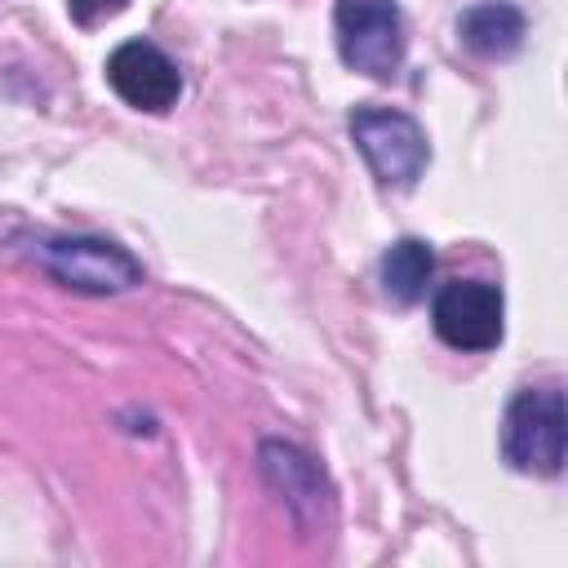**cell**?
I'll return each instance as SVG.
<instances>
[{
    "label": "cell",
    "instance_id": "obj_1",
    "mask_svg": "<svg viewBox=\"0 0 568 568\" xmlns=\"http://www.w3.org/2000/svg\"><path fill=\"white\" fill-rule=\"evenodd\" d=\"M501 453L524 475H559L564 470V390L559 386H524L501 422Z\"/></svg>",
    "mask_w": 568,
    "mask_h": 568
},
{
    "label": "cell",
    "instance_id": "obj_2",
    "mask_svg": "<svg viewBox=\"0 0 568 568\" xmlns=\"http://www.w3.org/2000/svg\"><path fill=\"white\" fill-rule=\"evenodd\" d=\"M31 257L75 293H129L142 284V266L111 240L98 235H53L31 248Z\"/></svg>",
    "mask_w": 568,
    "mask_h": 568
},
{
    "label": "cell",
    "instance_id": "obj_3",
    "mask_svg": "<svg viewBox=\"0 0 568 568\" xmlns=\"http://www.w3.org/2000/svg\"><path fill=\"white\" fill-rule=\"evenodd\" d=\"M351 138L359 146V155L368 160V169L377 173L382 186H413L426 164H430V146L426 133L413 115L390 111V106H359L351 115Z\"/></svg>",
    "mask_w": 568,
    "mask_h": 568
},
{
    "label": "cell",
    "instance_id": "obj_4",
    "mask_svg": "<svg viewBox=\"0 0 568 568\" xmlns=\"http://www.w3.org/2000/svg\"><path fill=\"white\" fill-rule=\"evenodd\" d=\"M337 53L351 71L390 80L404 62V18L395 0H337L333 9Z\"/></svg>",
    "mask_w": 568,
    "mask_h": 568
},
{
    "label": "cell",
    "instance_id": "obj_5",
    "mask_svg": "<svg viewBox=\"0 0 568 568\" xmlns=\"http://www.w3.org/2000/svg\"><path fill=\"white\" fill-rule=\"evenodd\" d=\"M506 302L488 280H453L430 302V324L453 351H493L506 333Z\"/></svg>",
    "mask_w": 568,
    "mask_h": 568
},
{
    "label": "cell",
    "instance_id": "obj_6",
    "mask_svg": "<svg viewBox=\"0 0 568 568\" xmlns=\"http://www.w3.org/2000/svg\"><path fill=\"white\" fill-rule=\"evenodd\" d=\"M106 80L138 111H169L182 98L178 62L151 40H124L106 58Z\"/></svg>",
    "mask_w": 568,
    "mask_h": 568
},
{
    "label": "cell",
    "instance_id": "obj_7",
    "mask_svg": "<svg viewBox=\"0 0 568 568\" xmlns=\"http://www.w3.org/2000/svg\"><path fill=\"white\" fill-rule=\"evenodd\" d=\"M262 475L275 493H284V501L293 506L297 519H315L324 506H328V484L320 475V466L293 448V444H280V439H266L262 444Z\"/></svg>",
    "mask_w": 568,
    "mask_h": 568
},
{
    "label": "cell",
    "instance_id": "obj_8",
    "mask_svg": "<svg viewBox=\"0 0 568 568\" xmlns=\"http://www.w3.org/2000/svg\"><path fill=\"white\" fill-rule=\"evenodd\" d=\"M457 36L479 58H510L524 44V13L510 0H484L462 13Z\"/></svg>",
    "mask_w": 568,
    "mask_h": 568
},
{
    "label": "cell",
    "instance_id": "obj_9",
    "mask_svg": "<svg viewBox=\"0 0 568 568\" xmlns=\"http://www.w3.org/2000/svg\"><path fill=\"white\" fill-rule=\"evenodd\" d=\"M435 275V248L426 240H395L382 257V288L390 302L413 306Z\"/></svg>",
    "mask_w": 568,
    "mask_h": 568
},
{
    "label": "cell",
    "instance_id": "obj_10",
    "mask_svg": "<svg viewBox=\"0 0 568 568\" xmlns=\"http://www.w3.org/2000/svg\"><path fill=\"white\" fill-rule=\"evenodd\" d=\"M129 0H67V9H71V18L80 22V27H93V22H106V18H115L120 9H124Z\"/></svg>",
    "mask_w": 568,
    "mask_h": 568
}]
</instances>
